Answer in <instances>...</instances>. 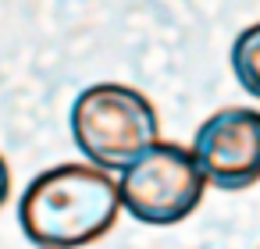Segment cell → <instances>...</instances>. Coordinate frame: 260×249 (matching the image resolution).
<instances>
[{"label":"cell","mask_w":260,"mask_h":249,"mask_svg":"<svg viewBox=\"0 0 260 249\" xmlns=\"http://www.w3.org/2000/svg\"><path fill=\"white\" fill-rule=\"evenodd\" d=\"M121 214L118 182L93 164H54L18 196V228L36 249H86Z\"/></svg>","instance_id":"1"},{"label":"cell","mask_w":260,"mask_h":249,"mask_svg":"<svg viewBox=\"0 0 260 249\" xmlns=\"http://www.w3.org/2000/svg\"><path fill=\"white\" fill-rule=\"evenodd\" d=\"M68 132L86 164L100 171H125L139 153L160 143L157 107L125 82L86 86L68 111Z\"/></svg>","instance_id":"2"},{"label":"cell","mask_w":260,"mask_h":249,"mask_svg":"<svg viewBox=\"0 0 260 249\" xmlns=\"http://www.w3.org/2000/svg\"><path fill=\"white\" fill-rule=\"evenodd\" d=\"M207 178L200 174L192 153L178 143H153L139 153L118 182L121 210L150 228H171L196 214L203 203Z\"/></svg>","instance_id":"3"},{"label":"cell","mask_w":260,"mask_h":249,"mask_svg":"<svg viewBox=\"0 0 260 249\" xmlns=\"http://www.w3.org/2000/svg\"><path fill=\"white\" fill-rule=\"evenodd\" d=\"M207 185L242 192L260 182V111L221 107L192 135L189 146Z\"/></svg>","instance_id":"4"},{"label":"cell","mask_w":260,"mask_h":249,"mask_svg":"<svg viewBox=\"0 0 260 249\" xmlns=\"http://www.w3.org/2000/svg\"><path fill=\"white\" fill-rule=\"evenodd\" d=\"M228 64H232V75L235 82L260 100V22L246 25L235 43H232V54H228Z\"/></svg>","instance_id":"5"},{"label":"cell","mask_w":260,"mask_h":249,"mask_svg":"<svg viewBox=\"0 0 260 249\" xmlns=\"http://www.w3.org/2000/svg\"><path fill=\"white\" fill-rule=\"evenodd\" d=\"M8 196H11V167H8L4 157H0V210H4Z\"/></svg>","instance_id":"6"}]
</instances>
